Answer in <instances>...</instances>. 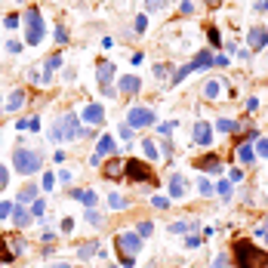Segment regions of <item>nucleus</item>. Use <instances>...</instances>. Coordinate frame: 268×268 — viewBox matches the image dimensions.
<instances>
[{"label":"nucleus","mask_w":268,"mask_h":268,"mask_svg":"<svg viewBox=\"0 0 268 268\" xmlns=\"http://www.w3.org/2000/svg\"><path fill=\"white\" fill-rule=\"evenodd\" d=\"M25 253V238L22 235H0V265L3 262H13L16 256H22Z\"/></svg>","instance_id":"nucleus-6"},{"label":"nucleus","mask_w":268,"mask_h":268,"mask_svg":"<svg viewBox=\"0 0 268 268\" xmlns=\"http://www.w3.org/2000/svg\"><path fill=\"white\" fill-rule=\"evenodd\" d=\"M191 68H194V71H209V68H216V56L204 46V50L191 59Z\"/></svg>","instance_id":"nucleus-17"},{"label":"nucleus","mask_w":268,"mask_h":268,"mask_svg":"<svg viewBox=\"0 0 268 268\" xmlns=\"http://www.w3.org/2000/svg\"><path fill=\"white\" fill-rule=\"evenodd\" d=\"M22 102H25V89H13L9 92V102H6V111H19Z\"/></svg>","instance_id":"nucleus-25"},{"label":"nucleus","mask_w":268,"mask_h":268,"mask_svg":"<svg viewBox=\"0 0 268 268\" xmlns=\"http://www.w3.org/2000/svg\"><path fill=\"white\" fill-rule=\"evenodd\" d=\"M207 3H209V6H216V3H219V0H207Z\"/></svg>","instance_id":"nucleus-63"},{"label":"nucleus","mask_w":268,"mask_h":268,"mask_svg":"<svg viewBox=\"0 0 268 268\" xmlns=\"http://www.w3.org/2000/svg\"><path fill=\"white\" fill-rule=\"evenodd\" d=\"M56 240V231H43V247H46V243H53Z\"/></svg>","instance_id":"nucleus-57"},{"label":"nucleus","mask_w":268,"mask_h":268,"mask_svg":"<svg viewBox=\"0 0 268 268\" xmlns=\"http://www.w3.org/2000/svg\"><path fill=\"white\" fill-rule=\"evenodd\" d=\"M194 170H201V173H213V176H219V173L225 170V164H222V157H219V154L207 151V154L194 157Z\"/></svg>","instance_id":"nucleus-9"},{"label":"nucleus","mask_w":268,"mask_h":268,"mask_svg":"<svg viewBox=\"0 0 268 268\" xmlns=\"http://www.w3.org/2000/svg\"><path fill=\"white\" fill-rule=\"evenodd\" d=\"M56 68H62V53H53L50 56V59H46V65H43V80H46V84H50V80H53V71H56Z\"/></svg>","instance_id":"nucleus-24"},{"label":"nucleus","mask_w":268,"mask_h":268,"mask_svg":"<svg viewBox=\"0 0 268 268\" xmlns=\"http://www.w3.org/2000/svg\"><path fill=\"white\" fill-rule=\"evenodd\" d=\"M50 268H71V265H68V262H53Z\"/></svg>","instance_id":"nucleus-61"},{"label":"nucleus","mask_w":268,"mask_h":268,"mask_svg":"<svg viewBox=\"0 0 268 268\" xmlns=\"http://www.w3.org/2000/svg\"><path fill=\"white\" fill-rule=\"evenodd\" d=\"M43 209H46V204H43V201H40V197H37V201H34V204H31V216H34V222H37V219L43 216Z\"/></svg>","instance_id":"nucleus-42"},{"label":"nucleus","mask_w":268,"mask_h":268,"mask_svg":"<svg viewBox=\"0 0 268 268\" xmlns=\"http://www.w3.org/2000/svg\"><path fill=\"white\" fill-rule=\"evenodd\" d=\"M71 197H74V201H80L87 209L96 207V191H92V188H71Z\"/></svg>","instance_id":"nucleus-23"},{"label":"nucleus","mask_w":268,"mask_h":268,"mask_svg":"<svg viewBox=\"0 0 268 268\" xmlns=\"http://www.w3.org/2000/svg\"><path fill=\"white\" fill-rule=\"evenodd\" d=\"M40 185H43V191H46V194H50V191H53V185H56V176H53V173H50V170H46V173H43V179H40Z\"/></svg>","instance_id":"nucleus-41"},{"label":"nucleus","mask_w":268,"mask_h":268,"mask_svg":"<svg viewBox=\"0 0 268 268\" xmlns=\"http://www.w3.org/2000/svg\"><path fill=\"white\" fill-rule=\"evenodd\" d=\"M28 130L37 133V130H40V118H28Z\"/></svg>","instance_id":"nucleus-52"},{"label":"nucleus","mask_w":268,"mask_h":268,"mask_svg":"<svg viewBox=\"0 0 268 268\" xmlns=\"http://www.w3.org/2000/svg\"><path fill=\"white\" fill-rule=\"evenodd\" d=\"M3 25H6V28H9V31H13V28H19V25H22V19H19V16H16V13H9V16H6V19H3Z\"/></svg>","instance_id":"nucleus-45"},{"label":"nucleus","mask_w":268,"mask_h":268,"mask_svg":"<svg viewBox=\"0 0 268 268\" xmlns=\"http://www.w3.org/2000/svg\"><path fill=\"white\" fill-rule=\"evenodd\" d=\"M56 123H59V130H62V142H74V139H84L87 136V130L80 126V118H77L74 111L71 114H62Z\"/></svg>","instance_id":"nucleus-7"},{"label":"nucleus","mask_w":268,"mask_h":268,"mask_svg":"<svg viewBox=\"0 0 268 268\" xmlns=\"http://www.w3.org/2000/svg\"><path fill=\"white\" fill-rule=\"evenodd\" d=\"M256 9H268V0H259V3H256Z\"/></svg>","instance_id":"nucleus-62"},{"label":"nucleus","mask_w":268,"mask_h":268,"mask_svg":"<svg viewBox=\"0 0 268 268\" xmlns=\"http://www.w3.org/2000/svg\"><path fill=\"white\" fill-rule=\"evenodd\" d=\"M188 194V182H185L182 173H173L170 176V201H182Z\"/></svg>","instance_id":"nucleus-16"},{"label":"nucleus","mask_w":268,"mask_h":268,"mask_svg":"<svg viewBox=\"0 0 268 268\" xmlns=\"http://www.w3.org/2000/svg\"><path fill=\"white\" fill-rule=\"evenodd\" d=\"M167 71H173V68H167V65H154V77H157V80H164Z\"/></svg>","instance_id":"nucleus-47"},{"label":"nucleus","mask_w":268,"mask_h":268,"mask_svg":"<svg viewBox=\"0 0 268 268\" xmlns=\"http://www.w3.org/2000/svg\"><path fill=\"white\" fill-rule=\"evenodd\" d=\"M13 167L22 176H34V173L43 167V154L40 151H31V148H16L13 151Z\"/></svg>","instance_id":"nucleus-3"},{"label":"nucleus","mask_w":268,"mask_h":268,"mask_svg":"<svg viewBox=\"0 0 268 268\" xmlns=\"http://www.w3.org/2000/svg\"><path fill=\"white\" fill-rule=\"evenodd\" d=\"M201 96L207 102H216L219 96H222V80H219V77H209L207 84H204V89H201Z\"/></svg>","instance_id":"nucleus-19"},{"label":"nucleus","mask_w":268,"mask_h":268,"mask_svg":"<svg viewBox=\"0 0 268 268\" xmlns=\"http://www.w3.org/2000/svg\"><path fill=\"white\" fill-rule=\"evenodd\" d=\"M59 182H71V170H59Z\"/></svg>","instance_id":"nucleus-58"},{"label":"nucleus","mask_w":268,"mask_h":268,"mask_svg":"<svg viewBox=\"0 0 268 268\" xmlns=\"http://www.w3.org/2000/svg\"><path fill=\"white\" fill-rule=\"evenodd\" d=\"M231 262L238 268H268V250L250 238H238L231 243Z\"/></svg>","instance_id":"nucleus-1"},{"label":"nucleus","mask_w":268,"mask_h":268,"mask_svg":"<svg viewBox=\"0 0 268 268\" xmlns=\"http://www.w3.org/2000/svg\"><path fill=\"white\" fill-rule=\"evenodd\" d=\"M247 46H250V50H256V53L265 50V46H268V28L265 25H253L247 31Z\"/></svg>","instance_id":"nucleus-12"},{"label":"nucleus","mask_w":268,"mask_h":268,"mask_svg":"<svg viewBox=\"0 0 268 268\" xmlns=\"http://www.w3.org/2000/svg\"><path fill=\"white\" fill-rule=\"evenodd\" d=\"M256 108H259V99L250 96V99H247V111H256Z\"/></svg>","instance_id":"nucleus-55"},{"label":"nucleus","mask_w":268,"mask_h":268,"mask_svg":"<svg viewBox=\"0 0 268 268\" xmlns=\"http://www.w3.org/2000/svg\"><path fill=\"white\" fill-rule=\"evenodd\" d=\"M118 136H120V139H133V126H130V123H120V126H118Z\"/></svg>","instance_id":"nucleus-46"},{"label":"nucleus","mask_w":268,"mask_h":268,"mask_svg":"<svg viewBox=\"0 0 268 268\" xmlns=\"http://www.w3.org/2000/svg\"><path fill=\"white\" fill-rule=\"evenodd\" d=\"M216 194H219V201H222V204H228L231 201V182L228 179H219L216 182Z\"/></svg>","instance_id":"nucleus-27"},{"label":"nucleus","mask_w":268,"mask_h":268,"mask_svg":"<svg viewBox=\"0 0 268 268\" xmlns=\"http://www.w3.org/2000/svg\"><path fill=\"white\" fill-rule=\"evenodd\" d=\"M22 25H25V46H37L43 40V31H46V22L40 16L37 6H28L25 16H22Z\"/></svg>","instance_id":"nucleus-2"},{"label":"nucleus","mask_w":268,"mask_h":268,"mask_svg":"<svg viewBox=\"0 0 268 268\" xmlns=\"http://www.w3.org/2000/svg\"><path fill=\"white\" fill-rule=\"evenodd\" d=\"M80 120L89 123V126H102L105 123V108H102V105H96V102H89L87 108L80 111Z\"/></svg>","instance_id":"nucleus-13"},{"label":"nucleus","mask_w":268,"mask_h":268,"mask_svg":"<svg viewBox=\"0 0 268 268\" xmlns=\"http://www.w3.org/2000/svg\"><path fill=\"white\" fill-rule=\"evenodd\" d=\"M173 126H176L173 120H170V123H157V133H160V136H170V133H173Z\"/></svg>","instance_id":"nucleus-48"},{"label":"nucleus","mask_w":268,"mask_h":268,"mask_svg":"<svg viewBox=\"0 0 268 268\" xmlns=\"http://www.w3.org/2000/svg\"><path fill=\"white\" fill-rule=\"evenodd\" d=\"M102 176H105V179H120V176H123V160H120V157H111L108 164L102 167Z\"/></svg>","instance_id":"nucleus-22"},{"label":"nucleus","mask_w":268,"mask_h":268,"mask_svg":"<svg viewBox=\"0 0 268 268\" xmlns=\"http://www.w3.org/2000/svg\"><path fill=\"white\" fill-rule=\"evenodd\" d=\"M92 253H99V243L96 240H87L84 247H77V259H89Z\"/></svg>","instance_id":"nucleus-29"},{"label":"nucleus","mask_w":268,"mask_h":268,"mask_svg":"<svg viewBox=\"0 0 268 268\" xmlns=\"http://www.w3.org/2000/svg\"><path fill=\"white\" fill-rule=\"evenodd\" d=\"M108 207H111V209H126V207H130V201H126L123 194L114 191V194H108Z\"/></svg>","instance_id":"nucleus-31"},{"label":"nucleus","mask_w":268,"mask_h":268,"mask_svg":"<svg viewBox=\"0 0 268 268\" xmlns=\"http://www.w3.org/2000/svg\"><path fill=\"white\" fill-rule=\"evenodd\" d=\"M84 219H87V222H89L92 228H102V222H105V219H102V213H99V209H96V207H89Z\"/></svg>","instance_id":"nucleus-32"},{"label":"nucleus","mask_w":268,"mask_h":268,"mask_svg":"<svg viewBox=\"0 0 268 268\" xmlns=\"http://www.w3.org/2000/svg\"><path fill=\"white\" fill-rule=\"evenodd\" d=\"M188 74H194V68H191V62H188V65H182V68H179V71H176V74H173V77H170V87H179V84H182V80H185V77H188Z\"/></svg>","instance_id":"nucleus-28"},{"label":"nucleus","mask_w":268,"mask_h":268,"mask_svg":"<svg viewBox=\"0 0 268 268\" xmlns=\"http://www.w3.org/2000/svg\"><path fill=\"white\" fill-rule=\"evenodd\" d=\"M6 50H9V53H22L25 46H22V40H9V43H6Z\"/></svg>","instance_id":"nucleus-50"},{"label":"nucleus","mask_w":268,"mask_h":268,"mask_svg":"<svg viewBox=\"0 0 268 268\" xmlns=\"http://www.w3.org/2000/svg\"><path fill=\"white\" fill-rule=\"evenodd\" d=\"M37 201V185H25L19 188V204H34Z\"/></svg>","instance_id":"nucleus-26"},{"label":"nucleus","mask_w":268,"mask_h":268,"mask_svg":"<svg viewBox=\"0 0 268 268\" xmlns=\"http://www.w3.org/2000/svg\"><path fill=\"white\" fill-rule=\"evenodd\" d=\"M197 191H201V197H213V194H216V185L201 176V179H197Z\"/></svg>","instance_id":"nucleus-30"},{"label":"nucleus","mask_w":268,"mask_h":268,"mask_svg":"<svg viewBox=\"0 0 268 268\" xmlns=\"http://www.w3.org/2000/svg\"><path fill=\"white\" fill-rule=\"evenodd\" d=\"M235 154H238V160L243 167H250V164H256V148L250 145V142H240L238 148H235Z\"/></svg>","instance_id":"nucleus-21"},{"label":"nucleus","mask_w":268,"mask_h":268,"mask_svg":"<svg viewBox=\"0 0 268 268\" xmlns=\"http://www.w3.org/2000/svg\"><path fill=\"white\" fill-rule=\"evenodd\" d=\"M118 259H120V265H123V268H133V265H136L133 256H118Z\"/></svg>","instance_id":"nucleus-53"},{"label":"nucleus","mask_w":268,"mask_h":268,"mask_svg":"<svg viewBox=\"0 0 268 268\" xmlns=\"http://www.w3.org/2000/svg\"><path fill=\"white\" fill-rule=\"evenodd\" d=\"M56 43H59V46L68 43V31H65V25H56Z\"/></svg>","instance_id":"nucleus-43"},{"label":"nucleus","mask_w":268,"mask_h":268,"mask_svg":"<svg viewBox=\"0 0 268 268\" xmlns=\"http://www.w3.org/2000/svg\"><path fill=\"white\" fill-rule=\"evenodd\" d=\"M204 243V235H197V231H188L185 235V250H197Z\"/></svg>","instance_id":"nucleus-33"},{"label":"nucleus","mask_w":268,"mask_h":268,"mask_svg":"<svg viewBox=\"0 0 268 268\" xmlns=\"http://www.w3.org/2000/svg\"><path fill=\"white\" fill-rule=\"evenodd\" d=\"M142 238L136 235V231H118V238H114V253L118 256H139V250H142Z\"/></svg>","instance_id":"nucleus-5"},{"label":"nucleus","mask_w":268,"mask_h":268,"mask_svg":"<svg viewBox=\"0 0 268 268\" xmlns=\"http://www.w3.org/2000/svg\"><path fill=\"white\" fill-rule=\"evenodd\" d=\"M228 265H231V253H219V256H213L209 268H228Z\"/></svg>","instance_id":"nucleus-36"},{"label":"nucleus","mask_w":268,"mask_h":268,"mask_svg":"<svg viewBox=\"0 0 268 268\" xmlns=\"http://www.w3.org/2000/svg\"><path fill=\"white\" fill-rule=\"evenodd\" d=\"M259 235H262V238H265V243H268V222H265V225L259 228Z\"/></svg>","instance_id":"nucleus-60"},{"label":"nucleus","mask_w":268,"mask_h":268,"mask_svg":"<svg viewBox=\"0 0 268 268\" xmlns=\"http://www.w3.org/2000/svg\"><path fill=\"white\" fill-rule=\"evenodd\" d=\"M133 31H136V34H145V31H148V16H145V13H139V16H136Z\"/></svg>","instance_id":"nucleus-39"},{"label":"nucleus","mask_w":268,"mask_h":268,"mask_svg":"<svg viewBox=\"0 0 268 268\" xmlns=\"http://www.w3.org/2000/svg\"><path fill=\"white\" fill-rule=\"evenodd\" d=\"M191 142L201 145V148H209V145H213V126H209L207 120H194V126H191Z\"/></svg>","instance_id":"nucleus-10"},{"label":"nucleus","mask_w":268,"mask_h":268,"mask_svg":"<svg viewBox=\"0 0 268 268\" xmlns=\"http://www.w3.org/2000/svg\"><path fill=\"white\" fill-rule=\"evenodd\" d=\"M13 207H16V204H9V201H0V219H9V216H13Z\"/></svg>","instance_id":"nucleus-44"},{"label":"nucleus","mask_w":268,"mask_h":268,"mask_svg":"<svg viewBox=\"0 0 268 268\" xmlns=\"http://www.w3.org/2000/svg\"><path fill=\"white\" fill-rule=\"evenodd\" d=\"M216 68H228V56L219 53V56H216Z\"/></svg>","instance_id":"nucleus-54"},{"label":"nucleus","mask_w":268,"mask_h":268,"mask_svg":"<svg viewBox=\"0 0 268 268\" xmlns=\"http://www.w3.org/2000/svg\"><path fill=\"white\" fill-rule=\"evenodd\" d=\"M142 151H145V157H148V160H157V142L145 139V142H142Z\"/></svg>","instance_id":"nucleus-35"},{"label":"nucleus","mask_w":268,"mask_h":268,"mask_svg":"<svg viewBox=\"0 0 268 268\" xmlns=\"http://www.w3.org/2000/svg\"><path fill=\"white\" fill-rule=\"evenodd\" d=\"M170 197H164V194H154V197H151V207H154V209H170Z\"/></svg>","instance_id":"nucleus-37"},{"label":"nucleus","mask_w":268,"mask_h":268,"mask_svg":"<svg viewBox=\"0 0 268 268\" xmlns=\"http://www.w3.org/2000/svg\"><path fill=\"white\" fill-rule=\"evenodd\" d=\"M151 231H154V222H148V219H142V222H139V225H136V235H139V238H142V240H145V238L151 235Z\"/></svg>","instance_id":"nucleus-34"},{"label":"nucleus","mask_w":268,"mask_h":268,"mask_svg":"<svg viewBox=\"0 0 268 268\" xmlns=\"http://www.w3.org/2000/svg\"><path fill=\"white\" fill-rule=\"evenodd\" d=\"M139 89H142V80H139L136 74H120V80H118L120 96H139Z\"/></svg>","instance_id":"nucleus-14"},{"label":"nucleus","mask_w":268,"mask_h":268,"mask_svg":"<svg viewBox=\"0 0 268 268\" xmlns=\"http://www.w3.org/2000/svg\"><path fill=\"white\" fill-rule=\"evenodd\" d=\"M213 126H216L219 133H228V136H231V133H240V130H243V120H235V118H216Z\"/></svg>","instance_id":"nucleus-20"},{"label":"nucleus","mask_w":268,"mask_h":268,"mask_svg":"<svg viewBox=\"0 0 268 268\" xmlns=\"http://www.w3.org/2000/svg\"><path fill=\"white\" fill-rule=\"evenodd\" d=\"M114 71H118V68H114L111 62H96V80H99V89H108L111 87V80H114Z\"/></svg>","instance_id":"nucleus-15"},{"label":"nucleus","mask_w":268,"mask_h":268,"mask_svg":"<svg viewBox=\"0 0 268 268\" xmlns=\"http://www.w3.org/2000/svg\"><path fill=\"white\" fill-rule=\"evenodd\" d=\"M62 231H65V235H68V231H74V219H65V222H62Z\"/></svg>","instance_id":"nucleus-59"},{"label":"nucleus","mask_w":268,"mask_h":268,"mask_svg":"<svg viewBox=\"0 0 268 268\" xmlns=\"http://www.w3.org/2000/svg\"><path fill=\"white\" fill-rule=\"evenodd\" d=\"M154 111L145 108V105H136V108L126 111V123L133 126V130H145V126H154Z\"/></svg>","instance_id":"nucleus-8"},{"label":"nucleus","mask_w":268,"mask_h":268,"mask_svg":"<svg viewBox=\"0 0 268 268\" xmlns=\"http://www.w3.org/2000/svg\"><path fill=\"white\" fill-rule=\"evenodd\" d=\"M207 37H209V46H222V34H219V28H207Z\"/></svg>","instance_id":"nucleus-40"},{"label":"nucleus","mask_w":268,"mask_h":268,"mask_svg":"<svg viewBox=\"0 0 268 268\" xmlns=\"http://www.w3.org/2000/svg\"><path fill=\"white\" fill-rule=\"evenodd\" d=\"M240 179H243V170H238V167H235V170L228 173V182H231V185H235V182H240Z\"/></svg>","instance_id":"nucleus-49"},{"label":"nucleus","mask_w":268,"mask_h":268,"mask_svg":"<svg viewBox=\"0 0 268 268\" xmlns=\"http://www.w3.org/2000/svg\"><path fill=\"white\" fill-rule=\"evenodd\" d=\"M123 179H130V182H154V170H151V164H145V160L130 157V160H123Z\"/></svg>","instance_id":"nucleus-4"},{"label":"nucleus","mask_w":268,"mask_h":268,"mask_svg":"<svg viewBox=\"0 0 268 268\" xmlns=\"http://www.w3.org/2000/svg\"><path fill=\"white\" fill-rule=\"evenodd\" d=\"M105 154H118V145H114V136H108V133H105V136L99 139V142H96V151H92L89 164H92V167H99Z\"/></svg>","instance_id":"nucleus-11"},{"label":"nucleus","mask_w":268,"mask_h":268,"mask_svg":"<svg viewBox=\"0 0 268 268\" xmlns=\"http://www.w3.org/2000/svg\"><path fill=\"white\" fill-rule=\"evenodd\" d=\"M256 157H268V136L256 139Z\"/></svg>","instance_id":"nucleus-38"},{"label":"nucleus","mask_w":268,"mask_h":268,"mask_svg":"<svg viewBox=\"0 0 268 268\" xmlns=\"http://www.w3.org/2000/svg\"><path fill=\"white\" fill-rule=\"evenodd\" d=\"M160 154H164V157H173V142H160Z\"/></svg>","instance_id":"nucleus-51"},{"label":"nucleus","mask_w":268,"mask_h":268,"mask_svg":"<svg viewBox=\"0 0 268 268\" xmlns=\"http://www.w3.org/2000/svg\"><path fill=\"white\" fill-rule=\"evenodd\" d=\"M9 219H13V225H16V228H28V225L34 222L31 209H28L25 204H16V207H13V216H9Z\"/></svg>","instance_id":"nucleus-18"},{"label":"nucleus","mask_w":268,"mask_h":268,"mask_svg":"<svg viewBox=\"0 0 268 268\" xmlns=\"http://www.w3.org/2000/svg\"><path fill=\"white\" fill-rule=\"evenodd\" d=\"M145 6L148 9H160V6H164V0H145Z\"/></svg>","instance_id":"nucleus-56"}]
</instances>
